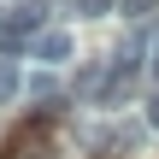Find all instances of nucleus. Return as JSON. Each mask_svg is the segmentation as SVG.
Wrapping results in <instances>:
<instances>
[{
    "mask_svg": "<svg viewBox=\"0 0 159 159\" xmlns=\"http://www.w3.org/2000/svg\"><path fill=\"white\" fill-rule=\"evenodd\" d=\"M30 59H41V65H65V59H71V35H65V30H41V35L30 41Z\"/></svg>",
    "mask_w": 159,
    "mask_h": 159,
    "instance_id": "obj_1",
    "label": "nucleus"
},
{
    "mask_svg": "<svg viewBox=\"0 0 159 159\" xmlns=\"http://www.w3.org/2000/svg\"><path fill=\"white\" fill-rule=\"evenodd\" d=\"M100 65H77V94H89V100H100Z\"/></svg>",
    "mask_w": 159,
    "mask_h": 159,
    "instance_id": "obj_3",
    "label": "nucleus"
},
{
    "mask_svg": "<svg viewBox=\"0 0 159 159\" xmlns=\"http://www.w3.org/2000/svg\"><path fill=\"white\" fill-rule=\"evenodd\" d=\"M118 0H77V12H89V18H100V12H112Z\"/></svg>",
    "mask_w": 159,
    "mask_h": 159,
    "instance_id": "obj_7",
    "label": "nucleus"
},
{
    "mask_svg": "<svg viewBox=\"0 0 159 159\" xmlns=\"http://www.w3.org/2000/svg\"><path fill=\"white\" fill-rule=\"evenodd\" d=\"M18 89H24V83H18V71H12V59H0V106H6V100H12Z\"/></svg>",
    "mask_w": 159,
    "mask_h": 159,
    "instance_id": "obj_4",
    "label": "nucleus"
},
{
    "mask_svg": "<svg viewBox=\"0 0 159 159\" xmlns=\"http://www.w3.org/2000/svg\"><path fill=\"white\" fill-rule=\"evenodd\" d=\"M153 6H159V0H118V12H124V18H148Z\"/></svg>",
    "mask_w": 159,
    "mask_h": 159,
    "instance_id": "obj_6",
    "label": "nucleus"
},
{
    "mask_svg": "<svg viewBox=\"0 0 159 159\" xmlns=\"http://www.w3.org/2000/svg\"><path fill=\"white\" fill-rule=\"evenodd\" d=\"M41 148H47V130H41V124L12 136V153H18V159H41Z\"/></svg>",
    "mask_w": 159,
    "mask_h": 159,
    "instance_id": "obj_2",
    "label": "nucleus"
},
{
    "mask_svg": "<svg viewBox=\"0 0 159 159\" xmlns=\"http://www.w3.org/2000/svg\"><path fill=\"white\" fill-rule=\"evenodd\" d=\"M153 71H159V35H153Z\"/></svg>",
    "mask_w": 159,
    "mask_h": 159,
    "instance_id": "obj_9",
    "label": "nucleus"
},
{
    "mask_svg": "<svg viewBox=\"0 0 159 159\" xmlns=\"http://www.w3.org/2000/svg\"><path fill=\"white\" fill-rule=\"evenodd\" d=\"M148 124H153V130H159V89H153V94H148Z\"/></svg>",
    "mask_w": 159,
    "mask_h": 159,
    "instance_id": "obj_8",
    "label": "nucleus"
},
{
    "mask_svg": "<svg viewBox=\"0 0 159 159\" xmlns=\"http://www.w3.org/2000/svg\"><path fill=\"white\" fill-rule=\"evenodd\" d=\"M30 100H53V77H47V71L30 77Z\"/></svg>",
    "mask_w": 159,
    "mask_h": 159,
    "instance_id": "obj_5",
    "label": "nucleus"
}]
</instances>
